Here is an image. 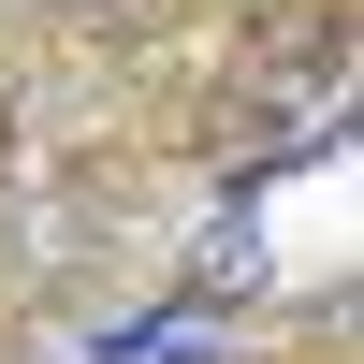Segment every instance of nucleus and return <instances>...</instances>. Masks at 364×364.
Segmentation results:
<instances>
[{
    "label": "nucleus",
    "mask_w": 364,
    "mask_h": 364,
    "mask_svg": "<svg viewBox=\"0 0 364 364\" xmlns=\"http://www.w3.org/2000/svg\"><path fill=\"white\" fill-rule=\"evenodd\" d=\"M102 364H204V321L175 306V321H132V336H102Z\"/></svg>",
    "instance_id": "f257e3e1"
}]
</instances>
